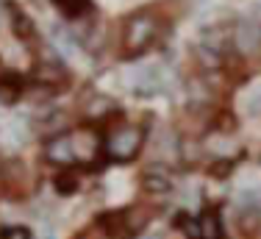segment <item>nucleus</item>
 Here are the masks:
<instances>
[{"label":"nucleus","mask_w":261,"mask_h":239,"mask_svg":"<svg viewBox=\"0 0 261 239\" xmlns=\"http://www.w3.org/2000/svg\"><path fill=\"white\" fill-rule=\"evenodd\" d=\"M0 239H34V236H31V231L22 228V225H11V228L3 231V236H0Z\"/></svg>","instance_id":"9b49d317"},{"label":"nucleus","mask_w":261,"mask_h":239,"mask_svg":"<svg viewBox=\"0 0 261 239\" xmlns=\"http://www.w3.org/2000/svg\"><path fill=\"white\" fill-rule=\"evenodd\" d=\"M9 14H11V28H14L17 39H20V42H34L36 39V28H34V22L28 20L25 11H22V9H11Z\"/></svg>","instance_id":"0eeeda50"},{"label":"nucleus","mask_w":261,"mask_h":239,"mask_svg":"<svg viewBox=\"0 0 261 239\" xmlns=\"http://www.w3.org/2000/svg\"><path fill=\"white\" fill-rule=\"evenodd\" d=\"M156 36H159V20L153 14H147V11H139V14H134L128 20L122 42H125V50L130 56H139L156 42Z\"/></svg>","instance_id":"f257e3e1"},{"label":"nucleus","mask_w":261,"mask_h":239,"mask_svg":"<svg viewBox=\"0 0 261 239\" xmlns=\"http://www.w3.org/2000/svg\"><path fill=\"white\" fill-rule=\"evenodd\" d=\"M142 145H145V134L139 125H120L109 134L106 139V150L114 161H130L139 156Z\"/></svg>","instance_id":"f03ea898"},{"label":"nucleus","mask_w":261,"mask_h":239,"mask_svg":"<svg viewBox=\"0 0 261 239\" xmlns=\"http://www.w3.org/2000/svg\"><path fill=\"white\" fill-rule=\"evenodd\" d=\"M70 142H72L75 161H92L97 156V150H100V139H97V134H95V131H89V128L72 131Z\"/></svg>","instance_id":"39448f33"},{"label":"nucleus","mask_w":261,"mask_h":239,"mask_svg":"<svg viewBox=\"0 0 261 239\" xmlns=\"http://www.w3.org/2000/svg\"><path fill=\"white\" fill-rule=\"evenodd\" d=\"M170 186H172V178L164 167H147L145 175H142V189L150 195H164L170 192Z\"/></svg>","instance_id":"423d86ee"},{"label":"nucleus","mask_w":261,"mask_h":239,"mask_svg":"<svg viewBox=\"0 0 261 239\" xmlns=\"http://www.w3.org/2000/svg\"><path fill=\"white\" fill-rule=\"evenodd\" d=\"M197 236L200 239H222V223L214 211H206L197 220Z\"/></svg>","instance_id":"6e6552de"},{"label":"nucleus","mask_w":261,"mask_h":239,"mask_svg":"<svg viewBox=\"0 0 261 239\" xmlns=\"http://www.w3.org/2000/svg\"><path fill=\"white\" fill-rule=\"evenodd\" d=\"M245 109H247V114H258V111H261V92H258V95H250V98H247Z\"/></svg>","instance_id":"ddd939ff"},{"label":"nucleus","mask_w":261,"mask_h":239,"mask_svg":"<svg viewBox=\"0 0 261 239\" xmlns=\"http://www.w3.org/2000/svg\"><path fill=\"white\" fill-rule=\"evenodd\" d=\"M261 217H258V209H242L239 211V231H245V234H253V231L258 228Z\"/></svg>","instance_id":"9d476101"},{"label":"nucleus","mask_w":261,"mask_h":239,"mask_svg":"<svg viewBox=\"0 0 261 239\" xmlns=\"http://www.w3.org/2000/svg\"><path fill=\"white\" fill-rule=\"evenodd\" d=\"M233 45L242 56H256L261 50V22H239L233 31Z\"/></svg>","instance_id":"7ed1b4c3"},{"label":"nucleus","mask_w":261,"mask_h":239,"mask_svg":"<svg viewBox=\"0 0 261 239\" xmlns=\"http://www.w3.org/2000/svg\"><path fill=\"white\" fill-rule=\"evenodd\" d=\"M45 159L56 167H72L75 164V153H72V142L70 134H59L53 139H47L45 145Z\"/></svg>","instance_id":"20e7f679"},{"label":"nucleus","mask_w":261,"mask_h":239,"mask_svg":"<svg viewBox=\"0 0 261 239\" xmlns=\"http://www.w3.org/2000/svg\"><path fill=\"white\" fill-rule=\"evenodd\" d=\"M59 6L67 14H81V11L86 9V0H59Z\"/></svg>","instance_id":"f8f14e48"},{"label":"nucleus","mask_w":261,"mask_h":239,"mask_svg":"<svg viewBox=\"0 0 261 239\" xmlns=\"http://www.w3.org/2000/svg\"><path fill=\"white\" fill-rule=\"evenodd\" d=\"M22 95V84L17 75H0V103H14Z\"/></svg>","instance_id":"1a4fd4ad"},{"label":"nucleus","mask_w":261,"mask_h":239,"mask_svg":"<svg viewBox=\"0 0 261 239\" xmlns=\"http://www.w3.org/2000/svg\"><path fill=\"white\" fill-rule=\"evenodd\" d=\"M142 239H164V236H159V234H153V236H142Z\"/></svg>","instance_id":"4468645a"}]
</instances>
